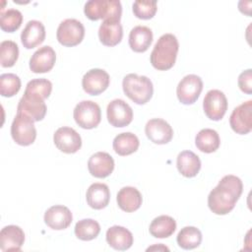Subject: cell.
<instances>
[{"label":"cell","mask_w":252,"mask_h":252,"mask_svg":"<svg viewBox=\"0 0 252 252\" xmlns=\"http://www.w3.org/2000/svg\"><path fill=\"white\" fill-rule=\"evenodd\" d=\"M176 241L179 247L185 250L197 248L202 242V233L195 226H185L178 232Z\"/></svg>","instance_id":"cell-30"},{"label":"cell","mask_w":252,"mask_h":252,"mask_svg":"<svg viewBox=\"0 0 252 252\" xmlns=\"http://www.w3.org/2000/svg\"><path fill=\"white\" fill-rule=\"evenodd\" d=\"M19 57V47L13 40H4L0 43V62L4 68L15 65Z\"/></svg>","instance_id":"cell-33"},{"label":"cell","mask_w":252,"mask_h":252,"mask_svg":"<svg viewBox=\"0 0 252 252\" xmlns=\"http://www.w3.org/2000/svg\"><path fill=\"white\" fill-rule=\"evenodd\" d=\"M132 10L138 19L150 20L156 15L158 4L152 0H137L133 3Z\"/></svg>","instance_id":"cell-36"},{"label":"cell","mask_w":252,"mask_h":252,"mask_svg":"<svg viewBox=\"0 0 252 252\" xmlns=\"http://www.w3.org/2000/svg\"><path fill=\"white\" fill-rule=\"evenodd\" d=\"M243 184L239 177L228 174L223 176L208 196V206L216 215H226L233 210L242 194Z\"/></svg>","instance_id":"cell-1"},{"label":"cell","mask_w":252,"mask_h":252,"mask_svg":"<svg viewBox=\"0 0 252 252\" xmlns=\"http://www.w3.org/2000/svg\"><path fill=\"white\" fill-rule=\"evenodd\" d=\"M52 91V84L49 80L44 78L33 79L30 81L27 86L24 94H33L41 97L42 99H46L49 97Z\"/></svg>","instance_id":"cell-34"},{"label":"cell","mask_w":252,"mask_h":252,"mask_svg":"<svg viewBox=\"0 0 252 252\" xmlns=\"http://www.w3.org/2000/svg\"><path fill=\"white\" fill-rule=\"evenodd\" d=\"M117 204L118 207L126 212V213H132L137 211L143 202L142 194L140 191L132 186H126L121 188L117 193Z\"/></svg>","instance_id":"cell-23"},{"label":"cell","mask_w":252,"mask_h":252,"mask_svg":"<svg viewBox=\"0 0 252 252\" xmlns=\"http://www.w3.org/2000/svg\"><path fill=\"white\" fill-rule=\"evenodd\" d=\"M23 22V15L17 9H8L1 12L0 28L6 32H14L17 31Z\"/></svg>","instance_id":"cell-32"},{"label":"cell","mask_w":252,"mask_h":252,"mask_svg":"<svg viewBox=\"0 0 252 252\" xmlns=\"http://www.w3.org/2000/svg\"><path fill=\"white\" fill-rule=\"evenodd\" d=\"M88 168L93 176L104 178L112 173L114 169V159L108 153L97 152L89 158Z\"/></svg>","instance_id":"cell-18"},{"label":"cell","mask_w":252,"mask_h":252,"mask_svg":"<svg viewBox=\"0 0 252 252\" xmlns=\"http://www.w3.org/2000/svg\"><path fill=\"white\" fill-rule=\"evenodd\" d=\"M46 110L47 109L44 99L39 96L28 94H24L17 106V113H23L27 115L34 122L42 120L46 114Z\"/></svg>","instance_id":"cell-14"},{"label":"cell","mask_w":252,"mask_h":252,"mask_svg":"<svg viewBox=\"0 0 252 252\" xmlns=\"http://www.w3.org/2000/svg\"><path fill=\"white\" fill-rule=\"evenodd\" d=\"M25 242L24 230L14 224L4 226L0 231V249L6 251H20Z\"/></svg>","instance_id":"cell-19"},{"label":"cell","mask_w":252,"mask_h":252,"mask_svg":"<svg viewBox=\"0 0 252 252\" xmlns=\"http://www.w3.org/2000/svg\"><path fill=\"white\" fill-rule=\"evenodd\" d=\"M140 142L138 137L131 132L118 134L112 143L114 152L119 156H129L135 153L139 148Z\"/></svg>","instance_id":"cell-29"},{"label":"cell","mask_w":252,"mask_h":252,"mask_svg":"<svg viewBox=\"0 0 252 252\" xmlns=\"http://www.w3.org/2000/svg\"><path fill=\"white\" fill-rule=\"evenodd\" d=\"M86 199L88 205L94 210L104 209L110 200V191L104 183H93L87 190Z\"/></svg>","instance_id":"cell-24"},{"label":"cell","mask_w":252,"mask_h":252,"mask_svg":"<svg viewBox=\"0 0 252 252\" xmlns=\"http://www.w3.org/2000/svg\"><path fill=\"white\" fill-rule=\"evenodd\" d=\"M56 61V53L49 45L39 47L30 59V69L33 73H46L50 71Z\"/></svg>","instance_id":"cell-16"},{"label":"cell","mask_w":252,"mask_h":252,"mask_svg":"<svg viewBox=\"0 0 252 252\" xmlns=\"http://www.w3.org/2000/svg\"><path fill=\"white\" fill-rule=\"evenodd\" d=\"M106 115L110 125L117 128L125 127L133 120V110L131 106L121 98H115L108 103Z\"/></svg>","instance_id":"cell-10"},{"label":"cell","mask_w":252,"mask_h":252,"mask_svg":"<svg viewBox=\"0 0 252 252\" xmlns=\"http://www.w3.org/2000/svg\"><path fill=\"white\" fill-rule=\"evenodd\" d=\"M123 29L118 20H104L98 29L99 41L105 46H115L122 40Z\"/></svg>","instance_id":"cell-21"},{"label":"cell","mask_w":252,"mask_h":252,"mask_svg":"<svg viewBox=\"0 0 252 252\" xmlns=\"http://www.w3.org/2000/svg\"><path fill=\"white\" fill-rule=\"evenodd\" d=\"M203 108L207 117L214 121L220 120L227 110V99L220 90L209 91L203 100Z\"/></svg>","instance_id":"cell-9"},{"label":"cell","mask_w":252,"mask_h":252,"mask_svg":"<svg viewBox=\"0 0 252 252\" xmlns=\"http://www.w3.org/2000/svg\"><path fill=\"white\" fill-rule=\"evenodd\" d=\"M176 166L183 176L194 177L201 169V160L199 157L191 151H183L178 154Z\"/></svg>","instance_id":"cell-26"},{"label":"cell","mask_w":252,"mask_h":252,"mask_svg":"<svg viewBox=\"0 0 252 252\" xmlns=\"http://www.w3.org/2000/svg\"><path fill=\"white\" fill-rule=\"evenodd\" d=\"M21 89V79L13 73H5L0 76V94L2 96L11 97Z\"/></svg>","instance_id":"cell-35"},{"label":"cell","mask_w":252,"mask_h":252,"mask_svg":"<svg viewBox=\"0 0 252 252\" xmlns=\"http://www.w3.org/2000/svg\"><path fill=\"white\" fill-rule=\"evenodd\" d=\"M176 229V221L173 218L161 215L155 218L150 224V233L156 238H167Z\"/></svg>","instance_id":"cell-28"},{"label":"cell","mask_w":252,"mask_h":252,"mask_svg":"<svg viewBox=\"0 0 252 252\" xmlns=\"http://www.w3.org/2000/svg\"><path fill=\"white\" fill-rule=\"evenodd\" d=\"M122 89L124 94L135 103L145 104L153 96L154 86L146 76L128 74L123 78Z\"/></svg>","instance_id":"cell-3"},{"label":"cell","mask_w":252,"mask_h":252,"mask_svg":"<svg viewBox=\"0 0 252 252\" xmlns=\"http://www.w3.org/2000/svg\"><path fill=\"white\" fill-rule=\"evenodd\" d=\"M45 39V28L36 20L29 21L21 33V41L24 47L32 49L41 44Z\"/></svg>","instance_id":"cell-20"},{"label":"cell","mask_w":252,"mask_h":252,"mask_svg":"<svg viewBox=\"0 0 252 252\" xmlns=\"http://www.w3.org/2000/svg\"><path fill=\"white\" fill-rule=\"evenodd\" d=\"M110 78L106 71L98 68L89 70L82 79L84 91L91 95H97L103 93L109 86Z\"/></svg>","instance_id":"cell-13"},{"label":"cell","mask_w":252,"mask_h":252,"mask_svg":"<svg viewBox=\"0 0 252 252\" xmlns=\"http://www.w3.org/2000/svg\"><path fill=\"white\" fill-rule=\"evenodd\" d=\"M106 242L115 250L124 251L133 244V235L130 230L120 225H113L106 231Z\"/></svg>","instance_id":"cell-22"},{"label":"cell","mask_w":252,"mask_h":252,"mask_svg":"<svg viewBox=\"0 0 252 252\" xmlns=\"http://www.w3.org/2000/svg\"><path fill=\"white\" fill-rule=\"evenodd\" d=\"M179 43L172 33L162 34L156 42L151 53V64L159 71H165L173 67L178 53Z\"/></svg>","instance_id":"cell-2"},{"label":"cell","mask_w":252,"mask_h":252,"mask_svg":"<svg viewBox=\"0 0 252 252\" xmlns=\"http://www.w3.org/2000/svg\"><path fill=\"white\" fill-rule=\"evenodd\" d=\"M74 231L77 238L90 241L97 237L100 232V225L93 219H84L76 223Z\"/></svg>","instance_id":"cell-31"},{"label":"cell","mask_w":252,"mask_h":252,"mask_svg":"<svg viewBox=\"0 0 252 252\" xmlns=\"http://www.w3.org/2000/svg\"><path fill=\"white\" fill-rule=\"evenodd\" d=\"M85 36L84 25L76 19L62 21L56 32V37L60 44L68 47L78 45Z\"/></svg>","instance_id":"cell-7"},{"label":"cell","mask_w":252,"mask_h":252,"mask_svg":"<svg viewBox=\"0 0 252 252\" xmlns=\"http://www.w3.org/2000/svg\"><path fill=\"white\" fill-rule=\"evenodd\" d=\"M76 123L83 129L95 128L101 120V111L97 103L92 100H82L74 108Z\"/></svg>","instance_id":"cell-6"},{"label":"cell","mask_w":252,"mask_h":252,"mask_svg":"<svg viewBox=\"0 0 252 252\" xmlns=\"http://www.w3.org/2000/svg\"><path fill=\"white\" fill-rule=\"evenodd\" d=\"M33 120L23 113H17L12 125L11 136L16 144L20 146H30L36 138V129Z\"/></svg>","instance_id":"cell-5"},{"label":"cell","mask_w":252,"mask_h":252,"mask_svg":"<svg viewBox=\"0 0 252 252\" xmlns=\"http://www.w3.org/2000/svg\"><path fill=\"white\" fill-rule=\"evenodd\" d=\"M84 13L91 21L118 20L122 15V6L119 0H90L84 6Z\"/></svg>","instance_id":"cell-4"},{"label":"cell","mask_w":252,"mask_h":252,"mask_svg":"<svg viewBox=\"0 0 252 252\" xmlns=\"http://www.w3.org/2000/svg\"><path fill=\"white\" fill-rule=\"evenodd\" d=\"M145 133L150 141L158 145H164L171 141L173 129L161 118H153L145 126Z\"/></svg>","instance_id":"cell-15"},{"label":"cell","mask_w":252,"mask_h":252,"mask_svg":"<svg viewBox=\"0 0 252 252\" xmlns=\"http://www.w3.org/2000/svg\"><path fill=\"white\" fill-rule=\"evenodd\" d=\"M195 145L199 151L206 154H211L219 149L220 139L216 130L205 128L199 131V133L196 135Z\"/></svg>","instance_id":"cell-27"},{"label":"cell","mask_w":252,"mask_h":252,"mask_svg":"<svg viewBox=\"0 0 252 252\" xmlns=\"http://www.w3.org/2000/svg\"><path fill=\"white\" fill-rule=\"evenodd\" d=\"M203 90L202 79L194 74L186 75L181 79L176 88L178 100L183 104H193Z\"/></svg>","instance_id":"cell-8"},{"label":"cell","mask_w":252,"mask_h":252,"mask_svg":"<svg viewBox=\"0 0 252 252\" xmlns=\"http://www.w3.org/2000/svg\"><path fill=\"white\" fill-rule=\"evenodd\" d=\"M129 46L135 52H145L153 41V32L146 26H136L129 33Z\"/></svg>","instance_id":"cell-25"},{"label":"cell","mask_w":252,"mask_h":252,"mask_svg":"<svg viewBox=\"0 0 252 252\" xmlns=\"http://www.w3.org/2000/svg\"><path fill=\"white\" fill-rule=\"evenodd\" d=\"M231 129L240 135L248 134L252 130V100H247L236 106L229 117Z\"/></svg>","instance_id":"cell-11"},{"label":"cell","mask_w":252,"mask_h":252,"mask_svg":"<svg viewBox=\"0 0 252 252\" xmlns=\"http://www.w3.org/2000/svg\"><path fill=\"white\" fill-rule=\"evenodd\" d=\"M44 222L47 226L55 230L67 228L72 220L73 216L71 211L63 205H55L50 207L44 214Z\"/></svg>","instance_id":"cell-17"},{"label":"cell","mask_w":252,"mask_h":252,"mask_svg":"<svg viewBox=\"0 0 252 252\" xmlns=\"http://www.w3.org/2000/svg\"><path fill=\"white\" fill-rule=\"evenodd\" d=\"M238 87L243 93L247 94H252V70L251 69H247L239 75Z\"/></svg>","instance_id":"cell-37"},{"label":"cell","mask_w":252,"mask_h":252,"mask_svg":"<svg viewBox=\"0 0 252 252\" xmlns=\"http://www.w3.org/2000/svg\"><path fill=\"white\" fill-rule=\"evenodd\" d=\"M53 142L57 149L65 154H75L82 147L80 134L75 129L67 126L60 127L55 131Z\"/></svg>","instance_id":"cell-12"}]
</instances>
